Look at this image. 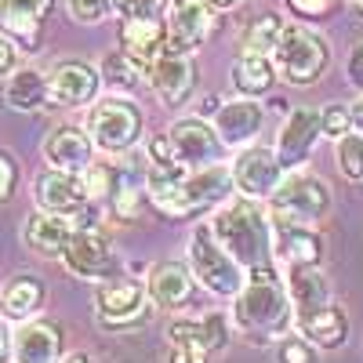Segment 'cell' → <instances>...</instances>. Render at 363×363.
Wrapping results in <instances>:
<instances>
[{"label":"cell","mask_w":363,"mask_h":363,"mask_svg":"<svg viewBox=\"0 0 363 363\" xmlns=\"http://www.w3.org/2000/svg\"><path fill=\"white\" fill-rule=\"evenodd\" d=\"M171 335V363H211V356L229 345V327L218 313L200 320H174Z\"/></svg>","instance_id":"ba28073f"},{"label":"cell","mask_w":363,"mask_h":363,"mask_svg":"<svg viewBox=\"0 0 363 363\" xmlns=\"http://www.w3.org/2000/svg\"><path fill=\"white\" fill-rule=\"evenodd\" d=\"M287 294L294 301L298 313H309V309H320L330 301V284L323 277L320 265H287Z\"/></svg>","instance_id":"83f0119b"},{"label":"cell","mask_w":363,"mask_h":363,"mask_svg":"<svg viewBox=\"0 0 363 363\" xmlns=\"http://www.w3.org/2000/svg\"><path fill=\"white\" fill-rule=\"evenodd\" d=\"M338 167L349 182H363V131H349L338 138Z\"/></svg>","instance_id":"d6a6232c"},{"label":"cell","mask_w":363,"mask_h":363,"mask_svg":"<svg viewBox=\"0 0 363 363\" xmlns=\"http://www.w3.org/2000/svg\"><path fill=\"white\" fill-rule=\"evenodd\" d=\"M233 171V186L251 196V200H269L272 189L284 182V164L277 157V149H244V153L236 157V164L229 167Z\"/></svg>","instance_id":"8fae6325"},{"label":"cell","mask_w":363,"mask_h":363,"mask_svg":"<svg viewBox=\"0 0 363 363\" xmlns=\"http://www.w3.org/2000/svg\"><path fill=\"white\" fill-rule=\"evenodd\" d=\"M145 73H149V84H153L157 99H160L164 106H182V102H189L193 91H196V66H193L189 55L164 51Z\"/></svg>","instance_id":"5bb4252c"},{"label":"cell","mask_w":363,"mask_h":363,"mask_svg":"<svg viewBox=\"0 0 363 363\" xmlns=\"http://www.w3.org/2000/svg\"><path fill=\"white\" fill-rule=\"evenodd\" d=\"M87 135L102 153H128L142 138V109L128 99H102L87 113Z\"/></svg>","instance_id":"52a82bcc"},{"label":"cell","mask_w":363,"mask_h":363,"mask_svg":"<svg viewBox=\"0 0 363 363\" xmlns=\"http://www.w3.org/2000/svg\"><path fill=\"white\" fill-rule=\"evenodd\" d=\"M102 87V69L80 62V58H69V62H58L48 73V91L55 106H87L95 102Z\"/></svg>","instance_id":"9a60e30c"},{"label":"cell","mask_w":363,"mask_h":363,"mask_svg":"<svg viewBox=\"0 0 363 363\" xmlns=\"http://www.w3.org/2000/svg\"><path fill=\"white\" fill-rule=\"evenodd\" d=\"M291 294L287 287L280 284L277 269L265 265V269H251L247 272V284L240 287L236 294V306H233V316H236V327L251 338H277L291 327L294 313H291Z\"/></svg>","instance_id":"6da1fadb"},{"label":"cell","mask_w":363,"mask_h":363,"mask_svg":"<svg viewBox=\"0 0 363 363\" xmlns=\"http://www.w3.org/2000/svg\"><path fill=\"white\" fill-rule=\"evenodd\" d=\"M8 356H11V330L0 323V363H8Z\"/></svg>","instance_id":"7bdbcfd3"},{"label":"cell","mask_w":363,"mask_h":363,"mask_svg":"<svg viewBox=\"0 0 363 363\" xmlns=\"http://www.w3.org/2000/svg\"><path fill=\"white\" fill-rule=\"evenodd\" d=\"M167 8V0H116V11L124 18H157Z\"/></svg>","instance_id":"74e56055"},{"label":"cell","mask_w":363,"mask_h":363,"mask_svg":"<svg viewBox=\"0 0 363 363\" xmlns=\"http://www.w3.org/2000/svg\"><path fill=\"white\" fill-rule=\"evenodd\" d=\"M66 8H69V15L77 22L95 26V22H102V18H109L116 11V0H66Z\"/></svg>","instance_id":"e575fe53"},{"label":"cell","mask_w":363,"mask_h":363,"mask_svg":"<svg viewBox=\"0 0 363 363\" xmlns=\"http://www.w3.org/2000/svg\"><path fill=\"white\" fill-rule=\"evenodd\" d=\"M272 244H277V255L287 265H320L323 262V240L301 222L272 218Z\"/></svg>","instance_id":"cb8c5ba5"},{"label":"cell","mask_w":363,"mask_h":363,"mask_svg":"<svg viewBox=\"0 0 363 363\" xmlns=\"http://www.w3.org/2000/svg\"><path fill=\"white\" fill-rule=\"evenodd\" d=\"M272 62H277V73L287 80V84H316L330 62V51H327V40L320 33L306 26H284V33L272 48Z\"/></svg>","instance_id":"277c9868"},{"label":"cell","mask_w":363,"mask_h":363,"mask_svg":"<svg viewBox=\"0 0 363 363\" xmlns=\"http://www.w3.org/2000/svg\"><path fill=\"white\" fill-rule=\"evenodd\" d=\"M211 229H215L218 244L247 272L272 265V255H277V244H272V222L265 218V211L251 196L225 203L218 215L211 218Z\"/></svg>","instance_id":"7a4b0ae2"},{"label":"cell","mask_w":363,"mask_h":363,"mask_svg":"<svg viewBox=\"0 0 363 363\" xmlns=\"http://www.w3.org/2000/svg\"><path fill=\"white\" fill-rule=\"evenodd\" d=\"M211 8H218V11H233V8H240L244 0H207Z\"/></svg>","instance_id":"f6af8a7d"},{"label":"cell","mask_w":363,"mask_h":363,"mask_svg":"<svg viewBox=\"0 0 363 363\" xmlns=\"http://www.w3.org/2000/svg\"><path fill=\"white\" fill-rule=\"evenodd\" d=\"M349 11H352V18L363 22V0H349Z\"/></svg>","instance_id":"7dc6e473"},{"label":"cell","mask_w":363,"mask_h":363,"mask_svg":"<svg viewBox=\"0 0 363 363\" xmlns=\"http://www.w3.org/2000/svg\"><path fill=\"white\" fill-rule=\"evenodd\" d=\"M4 99H8V106L18 109V113H37V109H44V106L51 102L48 77H44L40 69H18V73H11Z\"/></svg>","instance_id":"f546056e"},{"label":"cell","mask_w":363,"mask_h":363,"mask_svg":"<svg viewBox=\"0 0 363 363\" xmlns=\"http://www.w3.org/2000/svg\"><path fill=\"white\" fill-rule=\"evenodd\" d=\"M120 51H124L135 66H153L167 51V22L164 18H124L120 22Z\"/></svg>","instance_id":"d6986e66"},{"label":"cell","mask_w":363,"mask_h":363,"mask_svg":"<svg viewBox=\"0 0 363 363\" xmlns=\"http://www.w3.org/2000/svg\"><path fill=\"white\" fill-rule=\"evenodd\" d=\"M58 363H95V359H91V356H84V352H73V356H62Z\"/></svg>","instance_id":"bcb514c9"},{"label":"cell","mask_w":363,"mask_h":363,"mask_svg":"<svg viewBox=\"0 0 363 363\" xmlns=\"http://www.w3.org/2000/svg\"><path fill=\"white\" fill-rule=\"evenodd\" d=\"M62 262L80 280H109V277H116V258L106 244V236L99 229H91V225H80L69 236V244L62 251Z\"/></svg>","instance_id":"30bf717a"},{"label":"cell","mask_w":363,"mask_h":363,"mask_svg":"<svg viewBox=\"0 0 363 363\" xmlns=\"http://www.w3.org/2000/svg\"><path fill=\"white\" fill-rule=\"evenodd\" d=\"M33 196H37L40 211H51V215H69V218L84 215L87 203H91V193H87L84 174H77V171H58V167H51V171H44V174L37 178Z\"/></svg>","instance_id":"7c38bea8"},{"label":"cell","mask_w":363,"mask_h":363,"mask_svg":"<svg viewBox=\"0 0 363 363\" xmlns=\"http://www.w3.org/2000/svg\"><path fill=\"white\" fill-rule=\"evenodd\" d=\"M15 186H18V164H15L11 153H4V149H0V203L15 193Z\"/></svg>","instance_id":"ab89813d"},{"label":"cell","mask_w":363,"mask_h":363,"mask_svg":"<svg viewBox=\"0 0 363 363\" xmlns=\"http://www.w3.org/2000/svg\"><path fill=\"white\" fill-rule=\"evenodd\" d=\"M48 11H51V0H0V29L26 51H37Z\"/></svg>","instance_id":"ffe728a7"},{"label":"cell","mask_w":363,"mask_h":363,"mask_svg":"<svg viewBox=\"0 0 363 363\" xmlns=\"http://www.w3.org/2000/svg\"><path fill=\"white\" fill-rule=\"evenodd\" d=\"M229 193H233V171L211 164L196 174H186L174 189L153 196V207L164 211V215H171V218H193V215H200V211L222 203Z\"/></svg>","instance_id":"5b68a950"},{"label":"cell","mask_w":363,"mask_h":363,"mask_svg":"<svg viewBox=\"0 0 363 363\" xmlns=\"http://www.w3.org/2000/svg\"><path fill=\"white\" fill-rule=\"evenodd\" d=\"M287 8L301 18H327L338 8V0H287Z\"/></svg>","instance_id":"f35d334b"},{"label":"cell","mask_w":363,"mask_h":363,"mask_svg":"<svg viewBox=\"0 0 363 363\" xmlns=\"http://www.w3.org/2000/svg\"><path fill=\"white\" fill-rule=\"evenodd\" d=\"M80 225L69 218V215H51V211H40L26 222L22 236H26V247H33L37 255L44 258H62L69 236L77 233Z\"/></svg>","instance_id":"d4e9b609"},{"label":"cell","mask_w":363,"mask_h":363,"mask_svg":"<svg viewBox=\"0 0 363 363\" xmlns=\"http://www.w3.org/2000/svg\"><path fill=\"white\" fill-rule=\"evenodd\" d=\"M95 309L102 327H135L149 316V287L131 277H109L95 291Z\"/></svg>","instance_id":"9c48e42d"},{"label":"cell","mask_w":363,"mask_h":363,"mask_svg":"<svg viewBox=\"0 0 363 363\" xmlns=\"http://www.w3.org/2000/svg\"><path fill=\"white\" fill-rule=\"evenodd\" d=\"M349 109H352V131H363V99L352 102Z\"/></svg>","instance_id":"ee69618b"},{"label":"cell","mask_w":363,"mask_h":363,"mask_svg":"<svg viewBox=\"0 0 363 363\" xmlns=\"http://www.w3.org/2000/svg\"><path fill=\"white\" fill-rule=\"evenodd\" d=\"M269 211L272 218H287V222H301V225H313L320 222L327 211H330V193L327 186L309 174V171H291L284 174V182L269 196Z\"/></svg>","instance_id":"8992f818"},{"label":"cell","mask_w":363,"mask_h":363,"mask_svg":"<svg viewBox=\"0 0 363 363\" xmlns=\"http://www.w3.org/2000/svg\"><path fill=\"white\" fill-rule=\"evenodd\" d=\"M298 330L320 349H342L345 338H349V320L335 301H327L320 309L298 313Z\"/></svg>","instance_id":"484cf974"},{"label":"cell","mask_w":363,"mask_h":363,"mask_svg":"<svg viewBox=\"0 0 363 363\" xmlns=\"http://www.w3.org/2000/svg\"><path fill=\"white\" fill-rule=\"evenodd\" d=\"M102 73H106V80H109L113 87H124V91H131V87L138 84V66L131 62V58H128L124 51H113V55H106Z\"/></svg>","instance_id":"836d02e7"},{"label":"cell","mask_w":363,"mask_h":363,"mask_svg":"<svg viewBox=\"0 0 363 363\" xmlns=\"http://www.w3.org/2000/svg\"><path fill=\"white\" fill-rule=\"evenodd\" d=\"M15 62H18V48H15V40H11L8 33H0V77H8V73L15 69Z\"/></svg>","instance_id":"60d3db41"},{"label":"cell","mask_w":363,"mask_h":363,"mask_svg":"<svg viewBox=\"0 0 363 363\" xmlns=\"http://www.w3.org/2000/svg\"><path fill=\"white\" fill-rule=\"evenodd\" d=\"M211 37V4L207 0H171L167 11V51L193 55Z\"/></svg>","instance_id":"4fadbf2b"},{"label":"cell","mask_w":363,"mask_h":363,"mask_svg":"<svg viewBox=\"0 0 363 363\" xmlns=\"http://www.w3.org/2000/svg\"><path fill=\"white\" fill-rule=\"evenodd\" d=\"M262 120H265V109L255 99L240 95L236 102H222L215 109V131H218L222 145L240 149V145L255 142V135L262 131Z\"/></svg>","instance_id":"44dd1931"},{"label":"cell","mask_w":363,"mask_h":363,"mask_svg":"<svg viewBox=\"0 0 363 363\" xmlns=\"http://www.w3.org/2000/svg\"><path fill=\"white\" fill-rule=\"evenodd\" d=\"M280 363H316L313 342L306 335H301V338H284L280 342Z\"/></svg>","instance_id":"8d00e7d4"},{"label":"cell","mask_w":363,"mask_h":363,"mask_svg":"<svg viewBox=\"0 0 363 363\" xmlns=\"http://www.w3.org/2000/svg\"><path fill=\"white\" fill-rule=\"evenodd\" d=\"M171 145H174V157L182 164H211V160H218L222 153V138L215 131V124H207V120L200 116H182L171 124Z\"/></svg>","instance_id":"e0dca14e"},{"label":"cell","mask_w":363,"mask_h":363,"mask_svg":"<svg viewBox=\"0 0 363 363\" xmlns=\"http://www.w3.org/2000/svg\"><path fill=\"white\" fill-rule=\"evenodd\" d=\"M44 160L58 171L84 174L91 164H95V142H91L87 131H80L73 124H62L44 138Z\"/></svg>","instance_id":"ac0fdd59"},{"label":"cell","mask_w":363,"mask_h":363,"mask_svg":"<svg viewBox=\"0 0 363 363\" xmlns=\"http://www.w3.org/2000/svg\"><path fill=\"white\" fill-rule=\"evenodd\" d=\"M84 182H87V193H91V203H113V196L124 186V171L113 167V164H91L84 171Z\"/></svg>","instance_id":"4dcf8cb0"},{"label":"cell","mask_w":363,"mask_h":363,"mask_svg":"<svg viewBox=\"0 0 363 363\" xmlns=\"http://www.w3.org/2000/svg\"><path fill=\"white\" fill-rule=\"evenodd\" d=\"M189 269H193V277L211 294H218V298H236L240 287L247 284V269L218 244L215 229H211L207 222H200L193 229V240H189Z\"/></svg>","instance_id":"3957f363"},{"label":"cell","mask_w":363,"mask_h":363,"mask_svg":"<svg viewBox=\"0 0 363 363\" xmlns=\"http://www.w3.org/2000/svg\"><path fill=\"white\" fill-rule=\"evenodd\" d=\"M272 80H277V62H272L269 55L244 51V55L236 58V66H233V87H236V95L262 99L265 91L272 87Z\"/></svg>","instance_id":"f1b7e54d"},{"label":"cell","mask_w":363,"mask_h":363,"mask_svg":"<svg viewBox=\"0 0 363 363\" xmlns=\"http://www.w3.org/2000/svg\"><path fill=\"white\" fill-rule=\"evenodd\" d=\"M349 80H352L356 87H363V44L349 55Z\"/></svg>","instance_id":"b9f144b4"},{"label":"cell","mask_w":363,"mask_h":363,"mask_svg":"<svg viewBox=\"0 0 363 363\" xmlns=\"http://www.w3.org/2000/svg\"><path fill=\"white\" fill-rule=\"evenodd\" d=\"M280 33H284V22H280L277 15H272V11H265V15H258V18L244 29V51L272 55V48H277Z\"/></svg>","instance_id":"1f68e13d"},{"label":"cell","mask_w":363,"mask_h":363,"mask_svg":"<svg viewBox=\"0 0 363 363\" xmlns=\"http://www.w3.org/2000/svg\"><path fill=\"white\" fill-rule=\"evenodd\" d=\"M44 298H48V287L37 277L22 272V277L8 280V287L0 291V316L11 323H26L44 309Z\"/></svg>","instance_id":"4316f807"},{"label":"cell","mask_w":363,"mask_h":363,"mask_svg":"<svg viewBox=\"0 0 363 363\" xmlns=\"http://www.w3.org/2000/svg\"><path fill=\"white\" fill-rule=\"evenodd\" d=\"M15 363H58L62 359V327L51 320H26L11 330Z\"/></svg>","instance_id":"2e32d148"},{"label":"cell","mask_w":363,"mask_h":363,"mask_svg":"<svg viewBox=\"0 0 363 363\" xmlns=\"http://www.w3.org/2000/svg\"><path fill=\"white\" fill-rule=\"evenodd\" d=\"M320 138V113L301 106L287 116V124L277 138V157L284 167H298L301 160H306L313 153V142Z\"/></svg>","instance_id":"7402d4cb"},{"label":"cell","mask_w":363,"mask_h":363,"mask_svg":"<svg viewBox=\"0 0 363 363\" xmlns=\"http://www.w3.org/2000/svg\"><path fill=\"white\" fill-rule=\"evenodd\" d=\"M352 131V109L349 106H327L320 113V135L327 138H342Z\"/></svg>","instance_id":"d590c367"},{"label":"cell","mask_w":363,"mask_h":363,"mask_svg":"<svg viewBox=\"0 0 363 363\" xmlns=\"http://www.w3.org/2000/svg\"><path fill=\"white\" fill-rule=\"evenodd\" d=\"M193 269L182 265V262H160L149 269V298L157 301L160 309H182L193 301Z\"/></svg>","instance_id":"603a6c76"}]
</instances>
